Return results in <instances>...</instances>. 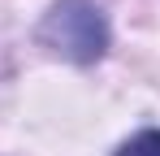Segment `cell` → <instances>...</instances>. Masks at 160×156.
<instances>
[{
	"label": "cell",
	"mask_w": 160,
	"mask_h": 156,
	"mask_svg": "<svg viewBox=\"0 0 160 156\" xmlns=\"http://www.w3.org/2000/svg\"><path fill=\"white\" fill-rule=\"evenodd\" d=\"M39 39L52 52H61L65 61H78V65H91L100 61L108 48V22L104 13L91 4V0H61L43 13L39 22Z\"/></svg>",
	"instance_id": "cell-1"
},
{
	"label": "cell",
	"mask_w": 160,
	"mask_h": 156,
	"mask_svg": "<svg viewBox=\"0 0 160 156\" xmlns=\"http://www.w3.org/2000/svg\"><path fill=\"white\" fill-rule=\"evenodd\" d=\"M117 156H160V130H138L117 148Z\"/></svg>",
	"instance_id": "cell-2"
}]
</instances>
